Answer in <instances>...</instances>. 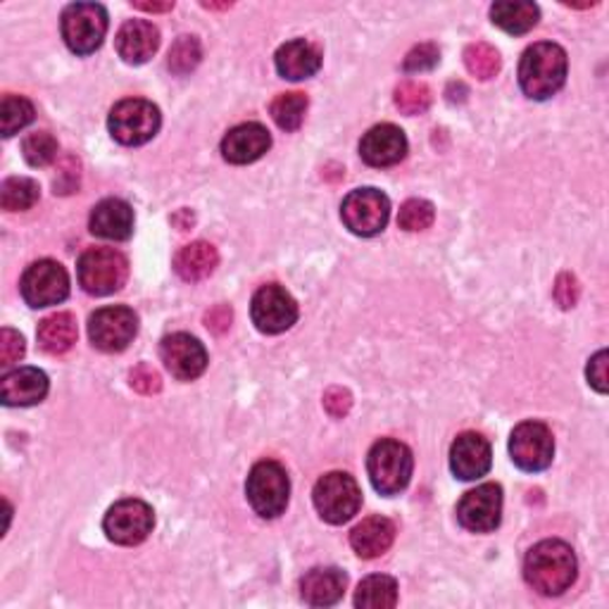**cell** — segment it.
Returning <instances> with one entry per match:
<instances>
[{"instance_id": "6da1fadb", "label": "cell", "mask_w": 609, "mask_h": 609, "mask_svg": "<svg viewBox=\"0 0 609 609\" xmlns=\"http://www.w3.org/2000/svg\"><path fill=\"white\" fill-rule=\"evenodd\" d=\"M577 555L565 540H540L523 560V579L546 598L562 596L577 581Z\"/></svg>"}, {"instance_id": "7a4b0ae2", "label": "cell", "mask_w": 609, "mask_h": 609, "mask_svg": "<svg viewBox=\"0 0 609 609\" xmlns=\"http://www.w3.org/2000/svg\"><path fill=\"white\" fill-rule=\"evenodd\" d=\"M567 53L562 46L543 41L527 48L519 62V87L531 100H548L565 87Z\"/></svg>"}, {"instance_id": "3957f363", "label": "cell", "mask_w": 609, "mask_h": 609, "mask_svg": "<svg viewBox=\"0 0 609 609\" xmlns=\"http://www.w3.org/2000/svg\"><path fill=\"white\" fill-rule=\"evenodd\" d=\"M415 469L412 450L393 441V438H381L367 457V471L371 486H375L381 496H398L400 490L408 488Z\"/></svg>"}, {"instance_id": "277c9868", "label": "cell", "mask_w": 609, "mask_h": 609, "mask_svg": "<svg viewBox=\"0 0 609 609\" xmlns=\"http://www.w3.org/2000/svg\"><path fill=\"white\" fill-rule=\"evenodd\" d=\"M246 496L252 510L262 519L281 517L291 496L289 473H286V469L274 460L258 462L248 473Z\"/></svg>"}, {"instance_id": "5b68a950", "label": "cell", "mask_w": 609, "mask_h": 609, "mask_svg": "<svg viewBox=\"0 0 609 609\" xmlns=\"http://www.w3.org/2000/svg\"><path fill=\"white\" fill-rule=\"evenodd\" d=\"M81 289L91 296H110L120 291L129 277V262L112 248H91L77 264Z\"/></svg>"}, {"instance_id": "8992f818", "label": "cell", "mask_w": 609, "mask_h": 609, "mask_svg": "<svg viewBox=\"0 0 609 609\" xmlns=\"http://www.w3.org/2000/svg\"><path fill=\"white\" fill-rule=\"evenodd\" d=\"M312 500L319 517L338 527V523H346L360 512L362 490L350 473L331 471L317 481Z\"/></svg>"}, {"instance_id": "52a82bcc", "label": "cell", "mask_w": 609, "mask_h": 609, "mask_svg": "<svg viewBox=\"0 0 609 609\" xmlns=\"http://www.w3.org/2000/svg\"><path fill=\"white\" fill-rule=\"evenodd\" d=\"M162 117L158 106L143 98H127L110 112V133L122 146H143L160 131Z\"/></svg>"}, {"instance_id": "ba28073f", "label": "cell", "mask_w": 609, "mask_h": 609, "mask_svg": "<svg viewBox=\"0 0 609 609\" xmlns=\"http://www.w3.org/2000/svg\"><path fill=\"white\" fill-rule=\"evenodd\" d=\"M108 12L98 3H72L62 12V39L77 56H91L103 46Z\"/></svg>"}, {"instance_id": "9c48e42d", "label": "cell", "mask_w": 609, "mask_h": 609, "mask_svg": "<svg viewBox=\"0 0 609 609\" xmlns=\"http://www.w3.org/2000/svg\"><path fill=\"white\" fill-rule=\"evenodd\" d=\"M391 217V200L377 189H358L346 196L341 206V219L346 229L362 239H371L386 229Z\"/></svg>"}, {"instance_id": "30bf717a", "label": "cell", "mask_w": 609, "mask_h": 609, "mask_svg": "<svg viewBox=\"0 0 609 609\" xmlns=\"http://www.w3.org/2000/svg\"><path fill=\"white\" fill-rule=\"evenodd\" d=\"M20 291L29 308H50L70 296V274L56 260H39L27 267Z\"/></svg>"}, {"instance_id": "8fae6325", "label": "cell", "mask_w": 609, "mask_h": 609, "mask_svg": "<svg viewBox=\"0 0 609 609\" xmlns=\"http://www.w3.org/2000/svg\"><path fill=\"white\" fill-rule=\"evenodd\" d=\"M152 527H156V515L148 502L137 498L114 502L103 519V529L117 546L143 543L152 533Z\"/></svg>"}, {"instance_id": "7c38bea8", "label": "cell", "mask_w": 609, "mask_h": 609, "mask_svg": "<svg viewBox=\"0 0 609 609\" xmlns=\"http://www.w3.org/2000/svg\"><path fill=\"white\" fill-rule=\"evenodd\" d=\"M250 317L258 331L267 336L283 333L298 321V302L279 283H267L252 296Z\"/></svg>"}, {"instance_id": "4fadbf2b", "label": "cell", "mask_w": 609, "mask_h": 609, "mask_svg": "<svg viewBox=\"0 0 609 609\" xmlns=\"http://www.w3.org/2000/svg\"><path fill=\"white\" fill-rule=\"evenodd\" d=\"M139 333V317L124 304H112L91 315V343L103 352H122Z\"/></svg>"}, {"instance_id": "5bb4252c", "label": "cell", "mask_w": 609, "mask_h": 609, "mask_svg": "<svg viewBox=\"0 0 609 609\" xmlns=\"http://www.w3.org/2000/svg\"><path fill=\"white\" fill-rule=\"evenodd\" d=\"M512 462L521 471H543L552 465L555 438L543 421H523L510 436Z\"/></svg>"}, {"instance_id": "9a60e30c", "label": "cell", "mask_w": 609, "mask_h": 609, "mask_svg": "<svg viewBox=\"0 0 609 609\" xmlns=\"http://www.w3.org/2000/svg\"><path fill=\"white\" fill-rule=\"evenodd\" d=\"M502 517V488L498 483H483L469 490L457 505V519L471 533H490L500 527Z\"/></svg>"}, {"instance_id": "2e32d148", "label": "cell", "mask_w": 609, "mask_h": 609, "mask_svg": "<svg viewBox=\"0 0 609 609\" xmlns=\"http://www.w3.org/2000/svg\"><path fill=\"white\" fill-rule=\"evenodd\" d=\"M160 358L169 375L179 381L198 379L208 367V352L198 338L189 333H172L162 338Z\"/></svg>"}, {"instance_id": "e0dca14e", "label": "cell", "mask_w": 609, "mask_h": 609, "mask_svg": "<svg viewBox=\"0 0 609 609\" xmlns=\"http://www.w3.org/2000/svg\"><path fill=\"white\" fill-rule=\"evenodd\" d=\"M490 465H493V452L481 433L467 431L455 438L450 448V469L457 479L477 481L486 477Z\"/></svg>"}, {"instance_id": "ac0fdd59", "label": "cell", "mask_w": 609, "mask_h": 609, "mask_svg": "<svg viewBox=\"0 0 609 609\" xmlns=\"http://www.w3.org/2000/svg\"><path fill=\"white\" fill-rule=\"evenodd\" d=\"M360 156L369 167H393L408 156V137L396 124H377L362 137Z\"/></svg>"}, {"instance_id": "d6986e66", "label": "cell", "mask_w": 609, "mask_h": 609, "mask_svg": "<svg viewBox=\"0 0 609 609\" xmlns=\"http://www.w3.org/2000/svg\"><path fill=\"white\" fill-rule=\"evenodd\" d=\"M48 377L37 367H20L3 377L0 396L8 408H31L48 396Z\"/></svg>"}, {"instance_id": "ffe728a7", "label": "cell", "mask_w": 609, "mask_h": 609, "mask_svg": "<svg viewBox=\"0 0 609 609\" xmlns=\"http://www.w3.org/2000/svg\"><path fill=\"white\" fill-rule=\"evenodd\" d=\"M117 53L127 64H143L160 48V31L152 22L146 20H129L117 31Z\"/></svg>"}, {"instance_id": "44dd1931", "label": "cell", "mask_w": 609, "mask_h": 609, "mask_svg": "<svg viewBox=\"0 0 609 609\" xmlns=\"http://www.w3.org/2000/svg\"><path fill=\"white\" fill-rule=\"evenodd\" d=\"M269 146H272L269 131L258 122H248L233 127L227 133L222 141V156L231 164H250L260 160L269 150Z\"/></svg>"}, {"instance_id": "7402d4cb", "label": "cell", "mask_w": 609, "mask_h": 609, "mask_svg": "<svg viewBox=\"0 0 609 609\" xmlns=\"http://www.w3.org/2000/svg\"><path fill=\"white\" fill-rule=\"evenodd\" d=\"M89 227L98 239L127 241L133 233V210L120 198H106L93 208Z\"/></svg>"}, {"instance_id": "603a6c76", "label": "cell", "mask_w": 609, "mask_h": 609, "mask_svg": "<svg viewBox=\"0 0 609 609\" xmlns=\"http://www.w3.org/2000/svg\"><path fill=\"white\" fill-rule=\"evenodd\" d=\"M348 577L338 567H317L300 581V596L312 607H331L346 596Z\"/></svg>"}, {"instance_id": "cb8c5ba5", "label": "cell", "mask_w": 609, "mask_h": 609, "mask_svg": "<svg viewBox=\"0 0 609 609\" xmlns=\"http://www.w3.org/2000/svg\"><path fill=\"white\" fill-rule=\"evenodd\" d=\"M274 62H277V72L283 79L302 81V79H310L319 72L321 53H319L317 46L308 43L304 39H296V41L283 43L277 50Z\"/></svg>"}, {"instance_id": "d4e9b609", "label": "cell", "mask_w": 609, "mask_h": 609, "mask_svg": "<svg viewBox=\"0 0 609 609\" xmlns=\"http://www.w3.org/2000/svg\"><path fill=\"white\" fill-rule=\"evenodd\" d=\"M396 540V523L386 517H369L350 533V546L362 560H377Z\"/></svg>"}, {"instance_id": "484cf974", "label": "cell", "mask_w": 609, "mask_h": 609, "mask_svg": "<svg viewBox=\"0 0 609 609\" xmlns=\"http://www.w3.org/2000/svg\"><path fill=\"white\" fill-rule=\"evenodd\" d=\"M217 264H219L217 248L206 241H196L191 246L181 248L174 258L177 274L183 281H191V283L208 279L217 269Z\"/></svg>"}, {"instance_id": "4316f807", "label": "cell", "mask_w": 609, "mask_h": 609, "mask_svg": "<svg viewBox=\"0 0 609 609\" xmlns=\"http://www.w3.org/2000/svg\"><path fill=\"white\" fill-rule=\"evenodd\" d=\"M77 336H79L77 319L70 312H58V315L46 317L37 331L39 346L48 355L70 352L77 343Z\"/></svg>"}, {"instance_id": "83f0119b", "label": "cell", "mask_w": 609, "mask_h": 609, "mask_svg": "<svg viewBox=\"0 0 609 609\" xmlns=\"http://www.w3.org/2000/svg\"><path fill=\"white\" fill-rule=\"evenodd\" d=\"M490 17L502 31L521 37V33L531 31L538 24L540 10L536 3H496L490 8Z\"/></svg>"}, {"instance_id": "f1b7e54d", "label": "cell", "mask_w": 609, "mask_h": 609, "mask_svg": "<svg viewBox=\"0 0 609 609\" xmlns=\"http://www.w3.org/2000/svg\"><path fill=\"white\" fill-rule=\"evenodd\" d=\"M355 605L362 609H391L398 605V583L391 577H369L358 586Z\"/></svg>"}, {"instance_id": "f546056e", "label": "cell", "mask_w": 609, "mask_h": 609, "mask_svg": "<svg viewBox=\"0 0 609 609\" xmlns=\"http://www.w3.org/2000/svg\"><path fill=\"white\" fill-rule=\"evenodd\" d=\"M41 189L39 183L29 177H12L0 186V206L8 212H22L39 202Z\"/></svg>"}, {"instance_id": "4dcf8cb0", "label": "cell", "mask_w": 609, "mask_h": 609, "mask_svg": "<svg viewBox=\"0 0 609 609\" xmlns=\"http://www.w3.org/2000/svg\"><path fill=\"white\" fill-rule=\"evenodd\" d=\"M269 112H272V120L277 122L279 129L283 131H296L300 129L302 120H304V112H308V96L304 93H281L272 100V108H269Z\"/></svg>"}, {"instance_id": "1f68e13d", "label": "cell", "mask_w": 609, "mask_h": 609, "mask_svg": "<svg viewBox=\"0 0 609 609\" xmlns=\"http://www.w3.org/2000/svg\"><path fill=\"white\" fill-rule=\"evenodd\" d=\"M33 117H37V110H33L27 98L12 93L3 96V103H0V131H3L6 139L31 124Z\"/></svg>"}, {"instance_id": "d6a6232c", "label": "cell", "mask_w": 609, "mask_h": 609, "mask_svg": "<svg viewBox=\"0 0 609 609\" xmlns=\"http://www.w3.org/2000/svg\"><path fill=\"white\" fill-rule=\"evenodd\" d=\"M465 64L467 70L481 79V81H488L493 79L500 67H502V60H500V53L488 43H471L467 50H465Z\"/></svg>"}, {"instance_id": "836d02e7", "label": "cell", "mask_w": 609, "mask_h": 609, "mask_svg": "<svg viewBox=\"0 0 609 609\" xmlns=\"http://www.w3.org/2000/svg\"><path fill=\"white\" fill-rule=\"evenodd\" d=\"M396 108L402 112V114H425L429 108H431V89L427 87V83L421 81H402L400 87L396 89Z\"/></svg>"}, {"instance_id": "e575fe53", "label": "cell", "mask_w": 609, "mask_h": 609, "mask_svg": "<svg viewBox=\"0 0 609 609\" xmlns=\"http://www.w3.org/2000/svg\"><path fill=\"white\" fill-rule=\"evenodd\" d=\"M200 58H202V50H200V41L196 37H181L172 50H169V60H167V67L172 70V74H189L193 72L196 67L200 64Z\"/></svg>"}, {"instance_id": "d590c367", "label": "cell", "mask_w": 609, "mask_h": 609, "mask_svg": "<svg viewBox=\"0 0 609 609\" xmlns=\"http://www.w3.org/2000/svg\"><path fill=\"white\" fill-rule=\"evenodd\" d=\"M433 219H436V210L431 202L421 200V198H412L400 208L398 224L405 231H425L433 224Z\"/></svg>"}, {"instance_id": "8d00e7d4", "label": "cell", "mask_w": 609, "mask_h": 609, "mask_svg": "<svg viewBox=\"0 0 609 609\" xmlns=\"http://www.w3.org/2000/svg\"><path fill=\"white\" fill-rule=\"evenodd\" d=\"M22 152L31 167H46L58 158V141L48 131H37L24 139Z\"/></svg>"}, {"instance_id": "74e56055", "label": "cell", "mask_w": 609, "mask_h": 609, "mask_svg": "<svg viewBox=\"0 0 609 609\" xmlns=\"http://www.w3.org/2000/svg\"><path fill=\"white\" fill-rule=\"evenodd\" d=\"M441 60V50H438L436 43H421L412 48L408 58H405V72H427L433 70V67Z\"/></svg>"}, {"instance_id": "f35d334b", "label": "cell", "mask_w": 609, "mask_h": 609, "mask_svg": "<svg viewBox=\"0 0 609 609\" xmlns=\"http://www.w3.org/2000/svg\"><path fill=\"white\" fill-rule=\"evenodd\" d=\"M129 381H131L133 391H139V393H143V396L158 393L160 388H162L160 375H158V371L152 369V367H148V365L133 367V369H131V375H129Z\"/></svg>"}, {"instance_id": "ab89813d", "label": "cell", "mask_w": 609, "mask_h": 609, "mask_svg": "<svg viewBox=\"0 0 609 609\" xmlns=\"http://www.w3.org/2000/svg\"><path fill=\"white\" fill-rule=\"evenodd\" d=\"M24 358V338L12 329L0 331V365H12Z\"/></svg>"}, {"instance_id": "60d3db41", "label": "cell", "mask_w": 609, "mask_h": 609, "mask_svg": "<svg viewBox=\"0 0 609 609\" xmlns=\"http://www.w3.org/2000/svg\"><path fill=\"white\" fill-rule=\"evenodd\" d=\"M607 350H600L598 355H593L588 362V369H586V377H588V383L596 388L598 393H607L609 388V377H607Z\"/></svg>"}, {"instance_id": "b9f144b4", "label": "cell", "mask_w": 609, "mask_h": 609, "mask_svg": "<svg viewBox=\"0 0 609 609\" xmlns=\"http://www.w3.org/2000/svg\"><path fill=\"white\" fill-rule=\"evenodd\" d=\"M555 300L560 302V308L569 310L579 300V281L571 274H562L555 283Z\"/></svg>"}, {"instance_id": "7bdbcfd3", "label": "cell", "mask_w": 609, "mask_h": 609, "mask_svg": "<svg viewBox=\"0 0 609 609\" xmlns=\"http://www.w3.org/2000/svg\"><path fill=\"white\" fill-rule=\"evenodd\" d=\"M325 408H327V412L331 417L341 419V417H346L350 412L352 398H350V393L346 391V388H329L327 396H325Z\"/></svg>"}, {"instance_id": "ee69618b", "label": "cell", "mask_w": 609, "mask_h": 609, "mask_svg": "<svg viewBox=\"0 0 609 609\" xmlns=\"http://www.w3.org/2000/svg\"><path fill=\"white\" fill-rule=\"evenodd\" d=\"M231 308L229 304H214V308L206 315V327L214 333H224L231 327Z\"/></svg>"}, {"instance_id": "f6af8a7d", "label": "cell", "mask_w": 609, "mask_h": 609, "mask_svg": "<svg viewBox=\"0 0 609 609\" xmlns=\"http://www.w3.org/2000/svg\"><path fill=\"white\" fill-rule=\"evenodd\" d=\"M79 186V164L70 158L62 167V174L56 179V193H72Z\"/></svg>"}, {"instance_id": "bcb514c9", "label": "cell", "mask_w": 609, "mask_h": 609, "mask_svg": "<svg viewBox=\"0 0 609 609\" xmlns=\"http://www.w3.org/2000/svg\"><path fill=\"white\" fill-rule=\"evenodd\" d=\"M131 6L146 12H169L174 8V3H131Z\"/></svg>"}]
</instances>
